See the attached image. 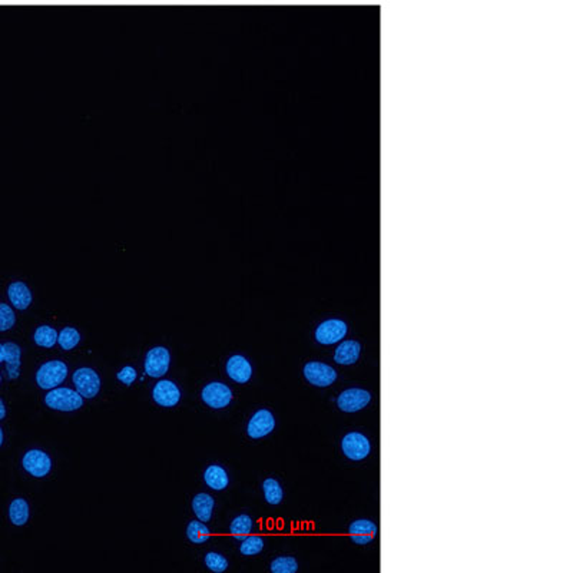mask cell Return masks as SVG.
Instances as JSON below:
<instances>
[{"label":"cell","instance_id":"27","mask_svg":"<svg viewBox=\"0 0 573 573\" xmlns=\"http://www.w3.org/2000/svg\"><path fill=\"white\" fill-rule=\"evenodd\" d=\"M270 570L272 573H295L299 570V562L292 556H280L271 562Z\"/></svg>","mask_w":573,"mask_h":573},{"label":"cell","instance_id":"20","mask_svg":"<svg viewBox=\"0 0 573 573\" xmlns=\"http://www.w3.org/2000/svg\"><path fill=\"white\" fill-rule=\"evenodd\" d=\"M252 528H254L252 519H251L248 515L242 513V515L237 516V517L233 520L231 525H230V532H231V534H233L234 539H237V541H242V539H246V537H247L248 534H251Z\"/></svg>","mask_w":573,"mask_h":573},{"label":"cell","instance_id":"16","mask_svg":"<svg viewBox=\"0 0 573 573\" xmlns=\"http://www.w3.org/2000/svg\"><path fill=\"white\" fill-rule=\"evenodd\" d=\"M8 297L16 310H26L33 300L30 288L22 281H14L9 285Z\"/></svg>","mask_w":573,"mask_h":573},{"label":"cell","instance_id":"22","mask_svg":"<svg viewBox=\"0 0 573 573\" xmlns=\"http://www.w3.org/2000/svg\"><path fill=\"white\" fill-rule=\"evenodd\" d=\"M9 516L12 523L16 526H23L29 520V505L25 499H14L10 503Z\"/></svg>","mask_w":573,"mask_h":573},{"label":"cell","instance_id":"17","mask_svg":"<svg viewBox=\"0 0 573 573\" xmlns=\"http://www.w3.org/2000/svg\"><path fill=\"white\" fill-rule=\"evenodd\" d=\"M5 349V361H6V371L10 380H16L21 376V347L14 343L3 344Z\"/></svg>","mask_w":573,"mask_h":573},{"label":"cell","instance_id":"7","mask_svg":"<svg viewBox=\"0 0 573 573\" xmlns=\"http://www.w3.org/2000/svg\"><path fill=\"white\" fill-rule=\"evenodd\" d=\"M74 385L83 398H94L100 390V378L95 370L82 367L74 373Z\"/></svg>","mask_w":573,"mask_h":573},{"label":"cell","instance_id":"2","mask_svg":"<svg viewBox=\"0 0 573 573\" xmlns=\"http://www.w3.org/2000/svg\"><path fill=\"white\" fill-rule=\"evenodd\" d=\"M341 451L352 462H361L371 453V443L366 434L350 431L341 439Z\"/></svg>","mask_w":573,"mask_h":573},{"label":"cell","instance_id":"18","mask_svg":"<svg viewBox=\"0 0 573 573\" xmlns=\"http://www.w3.org/2000/svg\"><path fill=\"white\" fill-rule=\"evenodd\" d=\"M215 506V500L213 496L206 495V493H198L194 499H193V510L195 513V516L198 517V520L201 522H210L211 516H213V510Z\"/></svg>","mask_w":573,"mask_h":573},{"label":"cell","instance_id":"15","mask_svg":"<svg viewBox=\"0 0 573 573\" xmlns=\"http://www.w3.org/2000/svg\"><path fill=\"white\" fill-rule=\"evenodd\" d=\"M361 344L356 340H343L334 350V361L340 366H353L360 358Z\"/></svg>","mask_w":573,"mask_h":573},{"label":"cell","instance_id":"34","mask_svg":"<svg viewBox=\"0 0 573 573\" xmlns=\"http://www.w3.org/2000/svg\"><path fill=\"white\" fill-rule=\"evenodd\" d=\"M0 381H2V377H0Z\"/></svg>","mask_w":573,"mask_h":573},{"label":"cell","instance_id":"4","mask_svg":"<svg viewBox=\"0 0 573 573\" xmlns=\"http://www.w3.org/2000/svg\"><path fill=\"white\" fill-rule=\"evenodd\" d=\"M67 377V367L63 361H47L36 373V383L43 390H52L62 385Z\"/></svg>","mask_w":573,"mask_h":573},{"label":"cell","instance_id":"25","mask_svg":"<svg viewBox=\"0 0 573 573\" xmlns=\"http://www.w3.org/2000/svg\"><path fill=\"white\" fill-rule=\"evenodd\" d=\"M264 539L261 536H251L248 534L246 539H242V543L239 546V552L246 556H254V554L261 553L264 550Z\"/></svg>","mask_w":573,"mask_h":573},{"label":"cell","instance_id":"33","mask_svg":"<svg viewBox=\"0 0 573 573\" xmlns=\"http://www.w3.org/2000/svg\"><path fill=\"white\" fill-rule=\"evenodd\" d=\"M2 443H3V430L2 427H0V446H2Z\"/></svg>","mask_w":573,"mask_h":573},{"label":"cell","instance_id":"21","mask_svg":"<svg viewBox=\"0 0 573 573\" xmlns=\"http://www.w3.org/2000/svg\"><path fill=\"white\" fill-rule=\"evenodd\" d=\"M263 492H264V499L268 503V505H280L284 499V490L281 488L280 482L277 479L268 477L263 482Z\"/></svg>","mask_w":573,"mask_h":573},{"label":"cell","instance_id":"8","mask_svg":"<svg viewBox=\"0 0 573 573\" xmlns=\"http://www.w3.org/2000/svg\"><path fill=\"white\" fill-rule=\"evenodd\" d=\"M201 397H202V402L206 406H210L211 409H224L231 403L233 391L227 385L217 383V381H214V383L206 385L202 389Z\"/></svg>","mask_w":573,"mask_h":573},{"label":"cell","instance_id":"31","mask_svg":"<svg viewBox=\"0 0 573 573\" xmlns=\"http://www.w3.org/2000/svg\"><path fill=\"white\" fill-rule=\"evenodd\" d=\"M5 418H6V407H5L3 402L0 400V420L5 419Z\"/></svg>","mask_w":573,"mask_h":573},{"label":"cell","instance_id":"30","mask_svg":"<svg viewBox=\"0 0 573 573\" xmlns=\"http://www.w3.org/2000/svg\"><path fill=\"white\" fill-rule=\"evenodd\" d=\"M116 377H118V380L120 381V383H124L127 386H131L133 383V381L136 380V370L133 367H131V366H127V367H124L122 370H120L118 373Z\"/></svg>","mask_w":573,"mask_h":573},{"label":"cell","instance_id":"23","mask_svg":"<svg viewBox=\"0 0 573 573\" xmlns=\"http://www.w3.org/2000/svg\"><path fill=\"white\" fill-rule=\"evenodd\" d=\"M211 532L201 520H193L186 526V537L193 543H205L210 539Z\"/></svg>","mask_w":573,"mask_h":573},{"label":"cell","instance_id":"28","mask_svg":"<svg viewBox=\"0 0 573 573\" xmlns=\"http://www.w3.org/2000/svg\"><path fill=\"white\" fill-rule=\"evenodd\" d=\"M204 562L206 567L213 570L214 573H222L228 569V561L225 559V556H222L221 553H217V552L206 553Z\"/></svg>","mask_w":573,"mask_h":573},{"label":"cell","instance_id":"24","mask_svg":"<svg viewBox=\"0 0 573 573\" xmlns=\"http://www.w3.org/2000/svg\"><path fill=\"white\" fill-rule=\"evenodd\" d=\"M33 338L38 345L45 347V349H50V347H54L58 343V332L49 325H41L36 328V332H34Z\"/></svg>","mask_w":573,"mask_h":573},{"label":"cell","instance_id":"9","mask_svg":"<svg viewBox=\"0 0 573 573\" xmlns=\"http://www.w3.org/2000/svg\"><path fill=\"white\" fill-rule=\"evenodd\" d=\"M171 363L169 352L165 347H153L145 358V371L149 377L160 378L168 373Z\"/></svg>","mask_w":573,"mask_h":573},{"label":"cell","instance_id":"11","mask_svg":"<svg viewBox=\"0 0 573 573\" xmlns=\"http://www.w3.org/2000/svg\"><path fill=\"white\" fill-rule=\"evenodd\" d=\"M23 467L28 473L34 477H45L52 468L50 457L42 450H29L23 456Z\"/></svg>","mask_w":573,"mask_h":573},{"label":"cell","instance_id":"14","mask_svg":"<svg viewBox=\"0 0 573 573\" xmlns=\"http://www.w3.org/2000/svg\"><path fill=\"white\" fill-rule=\"evenodd\" d=\"M227 374L235 383H248L252 377V366L244 356H233L227 361Z\"/></svg>","mask_w":573,"mask_h":573},{"label":"cell","instance_id":"3","mask_svg":"<svg viewBox=\"0 0 573 573\" xmlns=\"http://www.w3.org/2000/svg\"><path fill=\"white\" fill-rule=\"evenodd\" d=\"M303 374L310 385L321 389L333 386L338 377L337 370L334 367L321 361L307 363L303 369Z\"/></svg>","mask_w":573,"mask_h":573},{"label":"cell","instance_id":"10","mask_svg":"<svg viewBox=\"0 0 573 573\" xmlns=\"http://www.w3.org/2000/svg\"><path fill=\"white\" fill-rule=\"evenodd\" d=\"M275 429V418L274 414L267 410L261 409L254 413L252 418L248 422L247 433L251 439H263Z\"/></svg>","mask_w":573,"mask_h":573},{"label":"cell","instance_id":"12","mask_svg":"<svg viewBox=\"0 0 573 573\" xmlns=\"http://www.w3.org/2000/svg\"><path fill=\"white\" fill-rule=\"evenodd\" d=\"M153 400L162 407H173L181 400V391L175 383L169 380H161L156 383L152 391Z\"/></svg>","mask_w":573,"mask_h":573},{"label":"cell","instance_id":"29","mask_svg":"<svg viewBox=\"0 0 573 573\" xmlns=\"http://www.w3.org/2000/svg\"><path fill=\"white\" fill-rule=\"evenodd\" d=\"M14 311L5 303H0V332H8L14 325Z\"/></svg>","mask_w":573,"mask_h":573},{"label":"cell","instance_id":"6","mask_svg":"<svg viewBox=\"0 0 573 573\" xmlns=\"http://www.w3.org/2000/svg\"><path fill=\"white\" fill-rule=\"evenodd\" d=\"M336 403L344 413H357L371 403V393L360 387L347 389L338 394Z\"/></svg>","mask_w":573,"mask_h":573},{"label":"cell","instance_id":"26","mask_svg":"<svg viewBox=\"0 0 573 573\" xmlns=\"http://www.w3.org/2000/svg\"><path fill=\"white\" fill-rule=\"evenodd\" d=\"M80 334L76 328L74 327H65L62 332L58 334V343L63 350H72L79 344Z\"/></svg>","mask_w":573,"mask_h":573},{"label":"cell","instance_id":"32","mask_svg":"<svg viewBox=\"0 0 573 573\" xmlns=\"http://www.w3.org/2000/svg\"><path fill=\"white\" fill-rule=\"evenodd\" d=\"M5 361V349H3V344H0V363Z\"/></svg>","mask_w":573,"mask_h":573},{"label":"cell","instance_id":"19","mask_svg":"<svg viewBox=\"0 0 573 573\" xmlns=\"http://www.w3.org/2000/svg\"><path fill=\"white\" fill-rule=\"evenodd\" d=\"M204 480L214 490H224L230 483L228 473L225 472L224 467L217 464H213L206 468L204 473Z\"/></svg>","mask_w":573,"mask_h":573},{"label":"cell","instance_id":"13","mask_svg":"<svg viewBox=\"0 0 573 573\" xmlns=\"http://www.w3.org/2000/svg\"><path fill=\"white\" fill-rule=\"evenodd\" d=\"M349 534L353 543L369 545L376 539L377 525L370 519H357L349 526Z\"/></svg>","mask_w":573,"mask_h":573},{"label":"cell","instance_id":"1","mask_svg":"<svg viewBox=\"0 0 573 573\" xmlns=\"http://www.w3.org/2000/svg\"><path fill=\"white\" fill-rule=\"evenodd\" d=\"M45 403L58 411H75L83 406V397L76 390L55 387L46 394Z\"/></svg>","mask_w":573,"mask_h":573},{"label":"cell","instance_id":"5","mask_svg":"<svg viewBox=\"0 0 573 573\" xmlns=\"http://www.w3.org/2000/svg\"><path fill=\"white\" fill-rule=\"evenodd\" d=\"M349 334V325L340 318H329L317 325L314 338L321 345L338 344Z\"/></svg>","mask_w":573,"mask_h":573}]
</instances>
